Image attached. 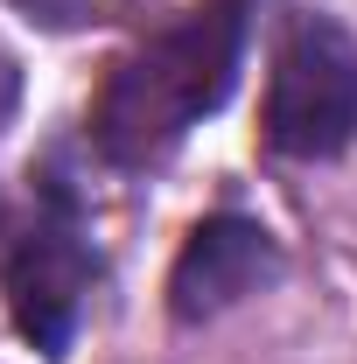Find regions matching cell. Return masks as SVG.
<instances>
[{"label":"cell","mask_w":357,"mask_h":364,"mask_svg":"<svg viewBox=\"0 0 357 364\" xmlns=\"http://www.w3.org/2000/svg\"><path fill=\"white\" fill-rule=\"evenodd\" d=\"M245 28H252V0H203L182 21L154 28L134 43L91 105V140L112 168H154L169 161L189 127H203L218 112L238 63H245Z\"/></svg>","instance_id":"cell-1"},{"label":"cell","mask_w":357,"mask_h":364,"mask_svg":"<svg viewBox=\"0 0 357 364\" xmlns=\"http://www.w3.org/2000/svg\"><path fill=\"white\" fill-rule=\"evenodd\" d=\"M267 147L287 161H329L357 140V43L329 14H294L280 28L267 77Z\"/></svg>","instance_id":"cell-2"},{"label":"cell","mask_w":357,"mask_h":364,"mask_svg":"<svg viewBox=\"0 0 357 364\" xmlns=\"http://www.w3.org/2000/svg\"><path fill=\"white\" fill-rule=\"evenodd\" d=\"M91 273H98V259H91L85 231H78V218L63 203L14 238V252H7V309H14V329L36 350H49V358L70 350Z\"/></svg>","instance_id":"cell-3"},{"label":"cell","mask_w":357,"mask_h":364,"mask_svg":"<svg viewBox=\"0 0 357 364\" xmlns=\"http://www.w3.org/2000/svg\"><path fill=\"white\" fill-rule=\"evenodd\" d=\"M273 280H280L273 231L224 210V218H203L182 238L176 267H169V309H176V322H211L224 309H238V301H252Z\"/></svg>","instance_id":"cell-4"}]
</instances>
